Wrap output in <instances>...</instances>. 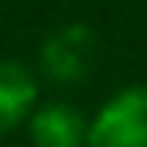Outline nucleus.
I'll return each instance as SVG.
<instances>
[{
	"label": "nucleus",
	"mask_w": 147,
	"mask_h": 147,
	"mask_svg": "<svg viewBox=\"0 0 147 147\" xmlns=\"http://www.w3.org/2000/svg\"><path fill=\"white\" fill-rule=\"evenodd\" d=\"M28 137L34 147H86L89 116L65 99L38 103V110L28 120Z\"/></svg>",
	"instance_id": "obj_3"
},
{
	"label": "nucleus",
	"mask_w": 147,
	"mask_h": 147,
	"mask_svg": "<svg viewBox=\"0 0 147 147\" xmlns=\"http://www.w3.org/2000/svg\"><path fill=\"white\" fill-rule=\"evenodd\" d=\"M38 110V79L28 65L0 58V137L14 134Z\"/></svg>",
	"instance_id": "obj_4"
},
{
	"label": "nucleus",
	"mask_w": 147,
	"mask_h": 147,
	"mask_svg": "<svg viewBox=\"0 0 147 147\" xmlns=\"http://www.w3.org/2000/svg\"><path fill=\"white\" fill-rule=\"evenodd\" d=\"M96 62V31L89 24H62L41 41L38 65L41 75L55 86H79L86 82Z\"/></svg>",
	"instance_id": "obj_2"
},
{
	"label": "nucleus",
	"mask_w": 147,
	"mask_h": 147,
	"mask_svg": "<svg viewBox=\"0 0 147 147\" xmlns=\"http://www.w3.org/2000/svg\"><path fill=\"white\" fill-rule=\"evenodd\" d=\"M86 147H147V86H123L89 120Z\"/></svg>",
	"instance_id": "obj_1"
}]
</instances>
